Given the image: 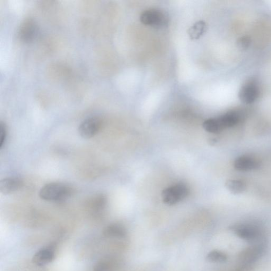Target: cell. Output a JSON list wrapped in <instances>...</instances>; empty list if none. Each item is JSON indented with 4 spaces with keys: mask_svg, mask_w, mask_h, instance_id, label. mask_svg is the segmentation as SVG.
I'll return each mask as SVG.
<instances>
[{
    "mask_svg": "<svg viewBox=\"0 0 271 271\" xmlns=\"http://www.w3.org/2000/svg\"><path fill=\"white\" fill-rule=\"evenodd\" d=\"M74 190L71 186L62 182H52L42 186L39 192V197L50 202H61L72 196Z\"/></svg>",
    "mask_w": 271,
    "mask_h": 271,
    "instance_id": "6da1fadb",
    "label": "cell"
},
{
    "mask_svg": "<svg viewBox=\"0 0 271 271\" xmlns=\"http://www.w3.org/2000/svg\"><path fill=\"white\" fill-rule=\"evenodd\" d=\"M189 192L187 186L182 183L176 184L162 191V200L165 204L173 206L187 197Z\"/></svg>",
    "mask_w": 271,
    "mask_h": 271,
    "instance_id": "7a4b0ae2",
    "label": "cell"
},
{
    "mask_svg": "<svg viewBox=\"0 0 271 271\" xmlns=\"http://www.w3.org/2000/svg\"><path fill=\"white\" fill-rule=\"evenodd\" d=\"M140 22L144 25L155 28H163L167 27L168 17L162 11L150 9L143 11L140 16Z\"/></svg>",
    "mask_w": 271,
    "mask_h": 271,
    "instance_id": "3957f363",
    "label": "cell"
},
{
    "mask_svg": "<svg viewBox=\"0 0 271 271\" xmlns=\"http://www.w3.org/2000/svg\"><path fill=\"white\" fill-rule=\"evenodd\" d=\"M260 95L259 85L255 80H250L245 82L241 88L239 97L242 103L252 104L259 99Z\"/></svg>",
    "mask_w": 271,
    "mask_h": 271,
    "instance_id": "277c9868",
    "label": "cell"
},
{
    "mask_svg": "<svg viewBox=\"0 0 271 271\" xmlns=\"http://www.w3.org/2000/svg\"><path fill=\"white\" fill-rule=\"evenodd\" d=\"M101 119L98 116L89 117L84 120L79 127V133L84 139L94 137L101 129Z\"/></svg>",
    "mask_w": 271,
    "mask_h": 271,
    "instance_id": "5b68a950",
    "label": "cell"
},
{
    "mask_svg": "<svg viewBox=\"0 0 271 271\" xmlns=\"http://www.w3.org/2000/svg\"><path fill=\"white\" fill-rule=\"evenodd\" d=\"M37 22L31 18L25 19L21 23L18 30V37L24 42H31L35 40L38 34Z\"/></svg>",
    "mask_w": 271,
    "mask_h": 271,
    "instance_id": "8992f818",
    "label": "cell"
},
{
    "mask_svg": "<svg viewBox=\"0 0 271 271\" xmlns=\"http://www.w3.org/2000/svg\"><path fill=\"white\" fill-rule=\"evenodd\" d=\"M231 230L235 234L240 238L249 241H256L260 236L259 229L252 225H236L233 226Z\"/></svg>",
    "mask_w": 271,
    "mask_h": 271,
    "instance_id": "52a82bcc",
    "label": "cell"
},
{
    "mask_svg": "<svg viewBox=\"0 0 271 271\" xmlns=\"http://www.w3.org/2000/svg\"><path fill=\"white\" fill-rule=\"evenodd\" d=\"M55 259V251L53 247H47L39 250L32 257L33 264L40 267L52 263Z\"/></svg>",
    "mask_w": 271,
    "mask_h": 271,
    "instance_id": "ba28073f",
    "label": "cell"
},
{
    "mask_svg": "<svg viewBox=\"0 0 271 271\" xmlns=\"http://www.w3.org/2000/svg\"><path fill=\"white\" fill-rule=\"evenodd\" d=\"M23 185L21 178L11 176L0 181V192L4 195L10 194L19 190Z\"/></svg>",
    "mask_w": 271,
    "mask_h": 271,
    "instance_id": "9c48e42d",
    "label": "cell"
},
{
    "mask_svg": "<svg viewBox=\"0 0 271 271\" xmlns=\"http://www.w3.org/2000/svg\"><path fill=\"white\" fill-rule=\"evenodd\" d=\"M241 114L237 111H230L217 117V120L223 130L234 127L238 124L241 120Z\"/></svg>",
    "mask_w": 271,
    "mask_h": 271,
    "instance_id": "30bf717a",
    "label": "cell"
},
{
    "mask_svg": "<svg viewBox=\"0 0 271 271\" xmlns=\"http://www.w3.org/2000/svg\"><path fill=\"white\" fill-rule=\"evenodd\" d=\"M234 167L237 171H249L258 168L260 166L258 161L249 156H241L234 162Z\"/></svg>",
    "mask_w": 271,
    "mask_h": 271,
    "instance_id": "8fae6325",
    "label": "cell"
},
{
    "mask_svg": "<svg viewBox=\"0 0 271 271\" xmlns=\"http://www.w3.org/2000/svg\"><path fill=\"white\" fill-rule=\"evenodd\" d=\"M104 234L108 238L123 239L126 237L127 231L123 225L114 223L106 227Z\"/></svg>",
    "mask_w": 271,
    "mask_h": 271,
    "instance_id": "7c38bea8",
    "label": "cell"
},
{
    "mask_svg": "<svg viewBox=\"0 0 271 271\" xmlns=\"http://www.w3.org/2000/svg\"><path fill=\"white\" fill-rule=\"evenodd\" d=\"M107 199L104 194H97L87 201L88 207L95 213H99L106 208Z\"/></svg>",
    "mask_w": 271,
    "mask_h": 271,
    "instance_id": "4fadbf2b",
    "label": "cell"
},
{
    "mask_svg": "<svg viewBox=\"0 0 271 271\" xmlns=\"http://www.w3.org/2000/svg\"><path fill=\"white\" fill-rule=\"evenodd\" d=\"M207 29L206 23L203 21H199L194 23L189 29V35L192 39H198L204 34Z\"/></svg>",
    "mask_w": 271,
    "mask_h": 271,
    "instance_id": "5bb4252c",
    "label": "cell"
},
{
    "mask_svg": "<svg viewBox=\"0 0 271 271\" xmlns=\"http://www.w3.org/2000/svg\"><path fill=\"white\" fill-rule=\"evenodd\" d=\"M227 189L234 194H240L246 190V185L242 181L237 180H228L225 182Z\"/></svg>",
    "mask_w": 271,
    "mask_h": 271,
    "instance_id": "9a60e30c",
    "label": "cell"
},
{
    "mask_svg": "<svg viewBox=\"0 0 271 271\" xmlns=\"http://www.w3.org/2000/svg\"><path fill=\"white\" fill-rule=\"evenodd\" d=\"M206 260L209 262L215 263V264H222L227 261V256L226 254L221 251L214 250L208 253Z\"/></svg>",
    "mask_w": 271,
    "mask_h": 271,
    "instance_id": "2e32d148",
    "label": "cell"
},
{
    "mask_svg": "<svg viewBox=\"0 0 271 271\" xmlns=\"http://www.w3.org/2000/svg\"><path fill=\"white\" fill-rule=\"evenodd\" d=\"M252 44L251 38L247 36L240 37L236 41V46L242 50L248 49Z\"/></svg>",
    "mask_w": 271,
    "mask_h": 271,
    "instance_id": "e0dca14e",
    "label": "cell"
},
{
    "mask_svg": "<svg viewBox=\"0 0 271 271\" xmlns=\"http://www.w3.org/2000/svg\"><path fill=\"white\" fill-rule=\"evenodd\" d=\"M7 136V129L6 125L1 122L0 123V149L3 147Z\"/></svg>",
    "mask_w": 271,
    "mask_h": 271,
    "instance_id": "ac0fdd59",
    "label": "cell"
},
{
    "mask_svg": "<svg viewBox=\"0 0 271 271\" xmlns=\"http://www.w3.org/2000/svg\"><path fill=\"white\" fill-rule=\"evenodd\" d=\"M109 269V266L106 262L100 261L95 265L93 271H107Z\"/></svg>",
    "mask_w": 271,
    "mask_h": 271,
    "instance_id": "d6986e66",
    "label": "cell"
}]
</instances>
